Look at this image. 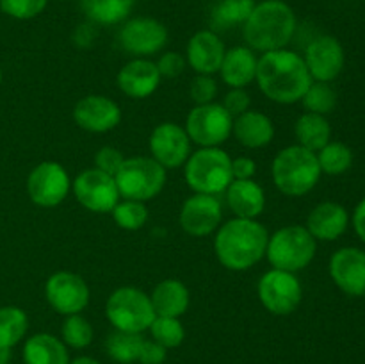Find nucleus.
I'll use <instances>...</instances> for the list:
<instances>
[{
	"instance_id": "10",
	"label": "nucleus",
	"mask_w": 365,
	"mask_h": 364,
	"mask_svg": "<svg viewBox=\"0 0 365 364\" xmlns=\"http://www.w3.org/2000/svg\"><path fill=\"white\" fill-rule=\"evenodd\" d=\"M260 303L277 316L294 313L303 298V288L296 273L284 270H269L260 277L257 285Z\"/></svg>"
},
{
	"instance_id": "45",
	"label": "nucleus",
	"mask_w": 365,
	"mask_h": 364,
	"mask_svg": "<svg viewBox=\"0 0 365 364\" xmlns=\"http://www.w3.org/2000/svg\"><path fill=\"white\" fill-rule=\"evenodd\" d=\"M353 227L356 236L365 243V198L353 211Z\"/></svg>"
},
{
	"instance_id": "5",
	"label": "nucleus",
	"mask_w": 365,
	"mask_h": 364,
	"mask_svg": "<svg viewBox=\"0 0 365 364\" xmlns=\"http://www.w3.org/2000/svg\"><path fill=\"white\" fill-rule=\"evenodd\" d=\"M185 182L195 193L220 195L227 191L232 175V159L220 146L200 148L185 161Z\"/></svg>"
},
{
	"instance_id": "38",
	"label": "nucleus",
	"mask_w": 365,
	"mask_h": 364,
	"mask_svg": "<svg viewBox=\"0 0 365 364\" xmlns=\"http://www.w3.org/2000/svg\"><path fill=\"white\" fill-rule=\"evenodd\" d=\"M48 0H0V11L16 20H31L45 11Z\"/></svg>"
},
{
	"instance_id": "15",
	"label": "nucleus",
	"mask_w": 365,
	"mask_h": 364,
	"mask_svg": "<svg viewBox=\"0 0 365 364\" xmlns=\"http://www.w3.org/2000/svg\"><path fill=\"white\" fill-rule=\"evenodd\" d=\"M150 152L152 159H155L166 170L182 166L191 156V139L185 128L178 123L166 121L153 128L150 136Z\"/></svg>"
},
{
	"instance_id": "33",
	"label": "nucleus",
	"mask_w": 365,
	"mask_h": 364,
	"mask_svg": "<svg viewBox=\"0 0 365 364\" xmlns=\"http://www.w3.org/2000/svg\"><path fill=\"white\" fill-rule=\"evenodd\" d=\"M317 163H319L321 173L327 175H342L351 168L353 152L344 143L330 141L324 145L319 152H316Z\"/></svg>"
},
{
	"instance_id": "28",
	"label": "nucleus",
	"mask_w": 365,
	"mask_h": 364,
	"mask_svg": "<svg viewBox=\"0 0 365 364\" xmlns=\"http://www.w3.org/2000/svg\"><path fill=\"white\" fill-rule=\"evenodd\" d=\"M294 134L299 146L310 152H319L324 145L330 143L331 127L323 114L305 113L296 121Z\"/></svg>"
},
{
	"instance_id": "29",
	"label": "nucleus",
	"mask_w": 365,
	"mask_h": 364,
	"mask_svg": "<svg viewBox=\"0 0 365 364\" xmlns=\"http://www.w3.org/2000/svg\"><path fill=\"white\" fill-rule=\"evenodd\" d=\"M134 4L135 0H81V9L93 24L114 25L132 13Z\"/></svg>"
},
{
	"instance_id": "46",
	"label": "nucleus",
	"mask_w": 365,
	"mask_h": 364,
	"mask_svg": "<svg viewBox=\"0 0 365 364\" xmlns=\"http://www.w3.org/2000/svg\"><path fill=\"white\" fill-rule=\"evenodd\" d=\"M11 350H13V348H6V346H0V364H9L11 363V357H13Z\"/></svg>"
},
{
	"instance_id": "44",
	"label": "nucleus",
	"mask_w": 365,
	"mask_h": 364,
	"mask_svg": "<svg viewBox=\"0 0 365 364\" xmlns=\"http://www.w3.org/2000/svg\"><path fill=\"white\" fill-rule=\"evenodd\" d=\"M257 164L252 157H237V159H232V175H234V181L253 178Z\"/></svg>"
},
{
	"instance_id": "9",
	"label": "nucleus",
	"mask_w": 365,
	"mask_h": 364,
	"mask_svg": "<svg viewBox=\"0 0 365 364\" xmlns=\"http://www.w3.org/2000/svg\"><path fill=\"white\" fill-rule=\"evenodd\" d=\"M234 127V118L221 103L210 102L192 107L185 120L189 139L202 148L220 146L228 139Z\"/></svg>"
},
{
	"instance_id": "36",
	"label": "nucleus",
	"mask_w": 365,
	"mask_h": 364,
	"mask_svg": "<svg viewBox=\"0 0 365 364\" xmlns=\"http://www.w3.org/2000/svg\"><path fill=\"white\" fill-rule=\"evenodd\" d=\"M307 113L328 114L337 106V93L328 82H312L302 98Z\"/></svg>"
},
{
	"instance_id": "47",
	"label": "nucleus",
	"mask_w": 365,
	"mask_h": 364,
	"mask_svg": "<svg viewBox=\"0 0 365 364\" xmlns=\"http://www.w3.org/2000/svg\"><path fill=\"white\" fill-rule=\"evenodd\" d=\"M68 364H100V363L96 359H93V357H89V355H81V357H77V359L70 360Z\"/></svg>"
},
{
	"instance_id": "20",
	"label": "nucleus",
	"mask_w": 365,
	"mask_h": 364,
	"mask_svg": "<svg viewBox=\"0 0 365 364\" xmlns=\"http://www.w3.org/2000/svg\"><path fill=\"white\" fill-rule=\"evenodd\" d=\"M160 74L153 61L138 57L118 71V88L130 98H146L153 95L160 84Z\"/></svg>"
},
{
	"instance_id": "13",
	"label": "nucleus",
	"mask_w": 365,
	"mask_h": 364,
	"mask_svg": "<svg viewBox=\"0 0 365 364\" xmlns=\"http://www.w3.org/2000/svg\"><path fill=\"white\" fill-rule=\"evenodd\" d=\"M46 302L59 314H78L88 307L89 288L84 278L71 271H56L45 284Z\"/></svg>"
},
{
	"instance_id": "34",
	"label": "nucleus",
	"mask_w": 365,
	"mask_h": 364,
	"mask_svg": "<svg viewBox=\"0 0 365 364\" xmlns=\"http://www.w3.org/2000/svg\"><path fill=\"white\" fill-rule=\"evenodd\" d=\"M61 335H63L64 345L75 350H82L91 345L95 332H93L91 323L78 313L66 316L63 327H61Z\"/></svg>"
},
{
	"instance_id": "7",
	"label": "nucleus",
	"mask_w": 365,
	"mask_h": 364,
	"mask_svg": "<svg viewBox=\"0 0 365 364\" xmlns=\"http://www.w3.org/2000/svg\"><path fill=\"white\" fill-rule=\"evenodd\" d=\"M106 316L114 330L141 334L155 320L150 295L132 285H123L110 293L106 303Z\"/></svg>"
},
{
	"instance_id": "1",
	"label": "nucleus",
	"mask_w": 365,
	"mask_h": 364,
	"mask_svg": "<svg viewBox=\"0 0 365 364\" xmlns=\"http://www.w3.org/2000/svg\"><path fill=\"white\" fill-rule=\"evenodd\" d=\"M255 81L260 91L277 103L299 102L314 82L303 57L285 49L260 57Z\"/></svg>"
},
{
	"instance_id": "12",
	"label": "nucleus",
	"mask_w": 365,
	"mask_h": 364,
	"mask_svg": "<svg viewBox=\"0 0 365 364\" xmlns=\"http://www.w3.org/2000/svg\"><path fill=\"white\" fill-rule=\"evenodd\" d=\"M71 189L68 171L53 161L39 163L27 177V193L39 207H56L63 202Z\"/></svg>"
},
{
	"instance_id": "40",
	"label": "nucleus",
	"mask_w": 365,
	"mask_h": 364,
	"mask_svg": "<svg viewBox=\"0 0 365 364\" xmlns=\"http://www.w3.org/2000/svg\"><path fill=\"white\" fill-rule=\"evenodd\" d=\"M123 161H125V156L121 153V150L114 148V146H102V148L95 153L96 170L113 175V177L118 173V170L121 168Z\"/></svg>"
},
{
	"instance_id": "48",
	"label": "nucleus",
	"mask_w": 365,
	"mask_h": 364,
	"mask_svg": "<svg viewBox=\"0 0 365 364\" xmlns=\"http://www.w3.org/2000/svg\"><path fill=\"white\" fill-rule=\"evenodd\" d=\"M0 82H2V70H0Z\"/></svg>"
},
{
	"instance_id": "18",
	"label": "nucleus",
	"mask_w": 365,
	"mask_h": 364,
	"mask_svg": "<svg viewBox=\"0 0 365 364\" xmlns=\"http://www.w3.org/2000/svg\"><path fill=\"white\" fill-rule=\"evenodd\" d=\"M73 120L82 131L103 134L120 125L121 109L114 100L107 96L88 95L75 103Z\"/></svg>"
},
{
	"instance_id": "35",
	"label": "nucleus",
	"mask_w": 365,
	"mask_h": 364,
	"mask_svg": "<svg viewBox=\"0 0 365 364\" xmlns=\"http://www.w3.org/2000/svg\"><path fill=\"white\" fill-rule=\"evenodd\" d=\"M110 214L118 227L125 228V231H139L148 221V209H146L145 202H138V200L125 198L123 202H118Z\"/></svg>"
},
{
	"instance_id": "42",
	"label": "nucleus",
	"mask_w": 365,
	"mask_h": 364,
	"mask_svg": "<svg viewBox=\"0 0 365 364\" xmlns=\"http://www.w3.org/2000/svg\"><path fill=\"white\" fill-rule=\"evenodd\" d=\"M155 64L160 77L166 79H177L178 75H182V71L185 70V59L178 52L163 54Z\"/></svg>"
},
{
	"instance_id": "43",
	"label": "nucleus",
	"mask_w": 365,
	"mask_h": 364,
	"mask_svg": "<svg viewBox=\"0 0 365 364\" xmlns=\"http://www.w3.org/2000/svg\"><path fill=\"white\" fill-rule=\"evenodd\" d=\"M166 352L168 350L164 346H160L159 343L148 341L145 339L141 346V353H139V360L141 364H163L166 360Z\"/></svg>"
},
{
	"instance_id": "14",
	"label": "nucleus",
	"mask_w": 365,
	"mask_h": 364,
	"mask_svg": "<svg viewBox=\"0 0 365 364\" xmlns=\"http://www.w3.org/2000/svg\"><path fill=\"white\" fill-rule=\"evenodd\" d=\"M118 39L121 49L132 56L148 57L166 46L168 29L155 18H134L121 27Z\"/></svg>"
},
{
	"instance_id": "31",
	"label": "nucleus",
	"mask_w": 365,
	"mask_h": 364,
	"mask_svg": "<svg viewBox=\"0 0 365 364\" xmlns=\"http://www.w3.org/2000/svg\"><path fill=\"white\" fill-rule=\"evenodd\" d=\"M29 328V318L16 305L0 307V346L13 348L24 339Z\"/></svg>"
},
{
	"instance_id": "30",
	"label": "nucleus",
	"mask_w": 365,
	"mask_h": 364,
	"mask_svg": "<svg viewBox=\"0 0 365 364\" xmlns=\"http://www.w3.org/2000/svg\"><path fill=\"white\" fill-rule=\"evenodd\" d=\"M143 343H145V338L141 334L114 330L113 334L107 335L106 352L116 363L132 364L139 360Z\"/></svg>"
},
{
	"instance_id": "21",
	"label": "nucleus",
	"mask_w": 365,
	"mask_h": 364,
	"mask_svg": "<svg viewBox=\"0 0 365 364\" xmlns=\"http://www.w3.org/2000/svg\"><path fill=\"white\" fill-rule=\"evenodd\" d=\"M225 43L212 31H200L187 43V63L198 75L220 71L225 57Z\"/></svg>"
},
{
	"instance_id": "26",
	"label": "nucleus",
	"mask_w": 365,
	"mask_h": 364,
	"mask_svg": "<svg viewBox=\"0 0 365 364\" xmlns=\"http://www.w3.org/2000/svg\"><path fill=\"white\" fill-rule=\"evenodd\" d=\"M150 300H152L157 316L180 318L187 310L191 298H189V289L184 282L178 278H166L153 288Z\"/></svg>"
},
{
	"instance_id": "22",
	"label": "nucleus",
	"mask_w": 365,
	"mask_h": 364,
	"mask_svg": "<svg viewBox=\"0 0 365 364\" xmlns=\"http://www.w3.org/2000/svg\"><path fill=\"white\" fill-rule=\"evenodd\" d=\"M349 225V214L344 206L337 202L317 203L307 218V231L314 239L321 241H335L346 232Z\"/></svg>"
},
{
	"instance_id": "6",
	"label": "nucleus",
	"mask_w": 365,
	"mask_h": 364,
	"mask_svg": "<svg viewBox=\"0 0 365 364\" xmlns=\"http://www.w3.org/2000/svg\"><path fill=\"white\" fill-rule=\"evenodd\" d=\"M317 243L303 225H287L269 236L266 256L274 270L296 273L316 257Z\"/></svg>"
},
{
	"instance_id": "24",
	"label": "nucleus",
	"mask_w": 365,
	"mask_h": 364,
	"mask_svg": "<svg viewBox=\"0 0 365 364\" xmlns=\"http://www.w3.org/2000/svg\"><path fill=\"white\" fill-rule=\"evenodd\" d=\"M232 132L246 148H262L273 141L274 125L267 114L248 109L241 116L234 118Z\"/></svg>"
},
{
	"instance_id": "32",
	"label": "nucleus",
	"mask_w": 365,
	"mask_h": 364,
	"mask_svg": "<svg viewBox=\"0 0 365 364\" xmlns=\"http://www.w3.org/2000/svg\"><path fill=\"white\" fill-rule=\"evenodd\" d=\"M255 6V0H221L212 11V25L220 31L245 25Z\"/></svg>"
},
{
	"instance_id": "39",
	"label": "nucleus",
	"mask_w": 365,
	"mask_h": 364,
	"mask_svg": "<svg viewBox=\"0 0 365 364\" xmlns=\"http://www.w3.org/2000/svg\"><path fill=\"white\" fill-rule=\"evenodd\" d=\"M189 93L196 106H203V103L214 102L217 95V84L212 75H196L191 82Z\"/></svg>"
},
{
	"instance_id": "41",
	"label": "nucleus",
	"mask_w": 365,
	"mask_h": 364,
	"mask_svg": "<svg viewBox=\"0 0 365 364\" xmlns=\"http://www.w3.org/2000/svg\"><path fill=\"white\" fill-rule=\"evenodd\" d=\"M250 103H252V100H250V95L245 91V89L232 88L230 91L225 95L223 103H221V106L230 113L232 118H237L250 109Z\"/></svg>"
},
{
	"instance_id": "37",
	"label": "nucleus",
	"mask_w": 365,
	"mask_h": 364,
	"mask_svg": "<svg viewBox=\"0 0 365 364\" xmlns=\"http://www.w3.org/2000/svg\"><path fill=\"white\" fill-rule=\"evenodd\" d=\"M150 332H152L153 341L159 343V345L164 346L166 350L180 346L185 338L184 325L180 323L178 318L155 316L153 323L150 325Z\"/></svg>"
},
{
	"instance_id": "19",
	"label": "nucleus",
	"mask_w": 365,
	"mask_h": 364,
	"mask_svg": "<svg viewBox=\"0 0 365 364\" xmlns=\"http://www.w3.org/2000/svg\"><path fill=\"white\" fill-rule=\"evenodd\" d=\"M330 277L349 296L365 295V252L355 246L339 248L330 259Z\"/></svg>"
},
{
	"instance_id": "27",
	"label": "nucleus",
	"mask_w": 365,
	"mask_h": 364,
	"mask_svg": "<svg viewBox=\"0 0 365 364\" xmlns=\"http://www.w3.org/2000/svg\"><path fill=\"white\" fill-rule=\"evenodd\" d=\"M25 364H68V346L63 339H57L52 334H34L25 341L24 346Z\"/></svg>"
},
{
	"instance_id": "11",
	"label": "nucleus",
	"mask_w": 365,
	"mask_h": 364,
	"mask_svg": "<svg viewBox=\"0 0 365 364\" xmlns=\"http://www.w3.org/2000/svg\"><path fill=\"white\" fill-rule=\"evenodd\" d=\"M71 189L77 202L91 213H110L120 202V191L113 175L103 173L96 168H89L78 173L71 182Z\"/></svg>"
},
{
	"instance_id": "2",
	"label": "nucleus",
	"mask_w": 365,
	"mask_h": 364,
	"mask_svg": "<svg viewBox=\"0 0 365 364\" xmlns=\"http://www.w3.org/2000/svg\"><path fill=\"white\" fill-rule=\"evenodd\" d=\"M267 234L266 227L257 220L234 218L221 225L214 239L217 261L227 270L246 271L255 266L266 256Z\"/></svg>"
},
{
	"instance_id": "25",
	"label": "nucleus",
	"mask_w": 365,
	"mask_h": 364,
	"mask_svg": "<svg viewBox=\"0 0 365 364\" xmlns=\"http://www.w3.org/2000/svg\"><path fill=\"white\" fill-rule=\"evenodd\" d=\"M259 59L250 46H234L227 50L221 63V77L230 88H242L252 84L257 77Z\"/></svg>"
},
{
	"instance_id": "3",
	"label": "nucleus",
	"mask_w": 365,
	"mask_h": 364,
	"mask_svg": "<svg viewBox=\"0 0 365 364\" xmlns=\"http://www.w3.org/2000/svg\"><path fill=\"white\" fill-rule=\"evenodd\" d=\"M296 31V14L282 0H266L257 4L246 24L242 34L252 50L273 52L289 45Z\"/></svg>"
},
{
	"instance_id": "17",
	"label": "nucleus",
	"mask_w": 365,
	"mask_h": 364,
	"mask_svg": "<svg viewBox=\"0 0 365 364\" xmlns=\"http://www.w3.org/2000/svg\"><path fill=\"white\" fill-rule=\"evenodd\" d=\"M303 61L309 68L312 81L331 82L341 75L344 68V49L334 36H319L307 46Z\"/></svg>"
},
{
	"instance_id": "23",
	"label": "nucleus",
	"mask_w": 365,
	"mask_h": 364,
	"mask_svg": "<svg viewBox=\"0 0 365 364\" xmlns=\"http://www.w3.org/2000/svg\"><path fill=\"white\" fill-rule=\"evenodd\" d=\"M227 203L235 218L255 220L266 207V195L262 186L257 184L253 178L246 181H232L227 188Z\"/></svg>"
},
{
	"instance_id": "4",
	"label": "nucleus",
	"mask_w": 365,
	"mask_h": 364,
	"mask_svg": "<svg viewBox=\"0 0 365 364\" xmlns=\"http://www.w3.org/2000/svg\"><path fill=\"white\" fill-rule=\"evenodd\" d=\"M271 173L278 191L287 196H303L317 186L321 168L316 152L292 145L277 153Z\"/></svg>"
},
{
	"instance_id": "16",
	"label": "nucleus",
	"mask_w": 365,
	"mask_h": 364,
	"mask_svg": "<svg viewBox=\"0 0 365 364\" xmlns=\"http://www.w3.org/2000/svg\"><path fill=\"white\" fill-rule=\"evenodd\" d=\"M223 220V207L217 196L195 193L180 209V227L195 238H203L216 231Z\"/></svg>"
},
{
	"instance_id": "8",
	"label": "nucleus",
	"mask_w": 365,
	"mask_h": 364,
	"mask_svg": "<svg viewBox=\"0 0 365 364\" xmlns=\"http://www.w3.org/2000/svg\"><path fill=\"white\" fill-rule=\"evenodd\" d=\"M120 196L127 200L146 202L159 195L166 184V168L152 157H125L114 175Z\"/></svg>"
}]
</instances>
